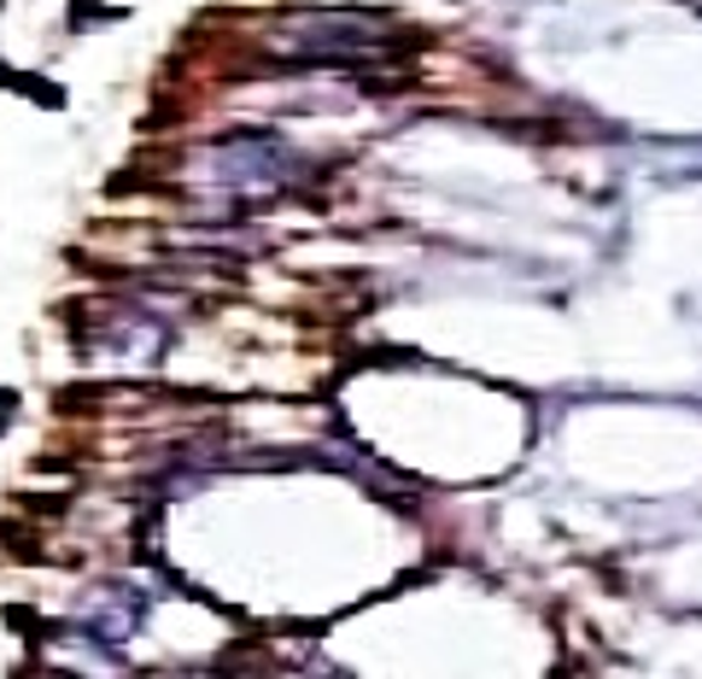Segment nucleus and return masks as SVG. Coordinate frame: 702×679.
<instances>
[{
  "label": "nucleus",
  "instance_id": "1",
  "mask_svg": "<svg viewBox=\"0 0 702 679\" xmlns=\"http://www.w3.org/2000/svg\"><path fill=\"white\" fill-rule=\"evenodd\" d=\"M217 182H229V188H246V194H270L287 182V164H293V153L281 147V141H258V135H246V141H229L217 158Z\"/></svg>",
  "mask_w": 702,
  "mask_h": 679
}]
</instances>
